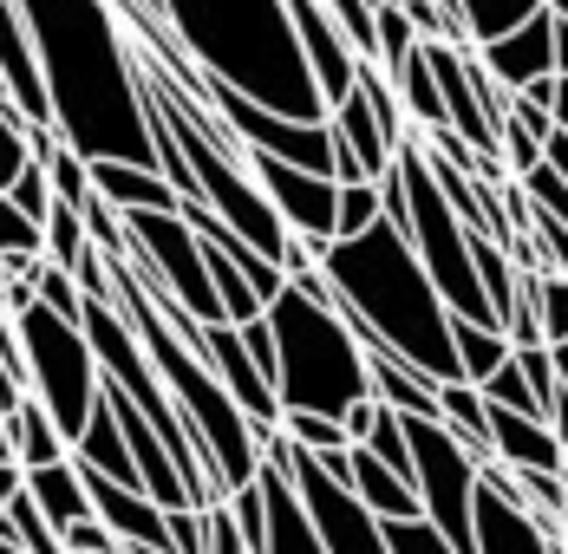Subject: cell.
Instances as JSON below:
<instances>
[{"label":"cell","instance_id":"1","mask_svg":"<svg viewBox=\"0 0 568 554\" xmlns=\"http://www.w3.org/2000/svg\"><path fill=\"white\" fill-rule=\"evenodd\" d=\"M47 79L53 131L85 164L158 170V124L144 99V59L112 0H20Z\"/></svg>","mask_w":568,"mask_h":554},{"label":"cell","instance_id":"2","mask_svg":"<svg viewBox=\"0 0 568 554\" xmlns=\"http://www.w3.org/2000/svg\"><path fill=\"white\" fill-rule=\"evenodd\" d=\"M321 275L334 287V314L366 352H393L418 379L457 386V346H452V307L432 287L412 235L398 222H379L353 242H334Z\"/></svg>","mask_w":568,"mask_h":554},{"label":"cell","instance_id":"3","mask_svg":"<svg viewBox=\"0 0 568 554\" xmlns=\"http://www.w3.org/2000/svg\"><path fill=\"white\" fill-rule=\"evenodd\" d=\"M158 13L210 85L301 124H327V99L294 40L287 0H158Z\"/></svg>","mask_w":568,"mask_h":554},{"label":"cell","instance_id":"4","mask_svg":"<svg viewBox=\"0 0 568 554\" xmlns=\"http://www.w3.org/2000/svg\"><path fill=\"white\" fill-rule=\"evenodd\" d=\"M131 255V248H124ZM124 255H105L112 261V287H118V307H124V320L138 327L144 339V352H151V366H158V379L164 391L176 398V411H183V424H190V438L203 450V470H210V483H216V496H235V490H248L255 476H262V431L242 418V404L223 391V379L203 366V352L183 339V332L158 314V300L138 287V275L124 268Z\"/></svg>","mask_w":568,"mask_h":554},{"label":"cell","instance_id":"5","mask_svg":"<svg viewBox=\"0 0 568 554\" xmlns=\"http://www.w3.org/2000/svg\"><path fill=\"white\" fill-rule=\"evenodd\" d=\"M268 327L282 346V379L275 398L287 411H314V418H346L359 398H373V372H366V346L346 332L334 314V287L327 275H301L282 287V300L268 307Z\"/></svg>","mask_w":568,"mask_h":554},{"label":"cell","instance_id":"6","mask_svg":"<svg viewBox=\"0 0 568 554\" xmlns=\"http://www.w3.org/2000/svg\"><path fill=\"white\" fill-rule=\"evenodd\" d=\"M20 352H27V386L33 398L53 411V424L65 431V443L79 450L99 398H105V372H99V352L85 339V320H59L53 307H27L20 320Z\"/></svg>","mask_w":568,"mask_h":554},{"label":"cell","instance_id":"7","mask_svg":"<svg viewBox=\"0 0 568 554\" xmlns=\"http://www.w3.org/2000/svg\"><path fill=\"white\" fill-rule=\"evenodd\" d=\"M412 438V490L425 522L452 542L457 554H477V490H484V463L464 450L457 431H445L438 418H405Z\"/></svg>","mask_w":568,"mask_h":554},{"label":"cell","instance_id":"8","mask_svg":"<svg viewBox=\"0 0 568 554\" xmlns=\"http://www.w3.org/2000/svg\"><path fill=\"white\" fill-rule=\"evenodd\" d=\"M287 476H294L301 509H307V522H314V535H321V548L327 554H393L386 522L353 496L346 483H334V476L321 470V456L294 450V456H287Z\"/></svg>","mask_w":568,"mask_h":554},{"label":"cell","instance_id":"9","mask_svg":"<svg viewBox=\"0 0 568 554\" xmlns=\"http://www.w3.org/2000/svg\"><path fill=\"white\" fill-rule=\"evenodd\" d=\"M248 176L268 189V203L282 209L287 235L314 242V248H334L341 242V183L334 176H314V170H294L282 157H255L248 151Z\"/></svg>","mask_w":568,"mask_h":554},{"label":"cell","instance_id":"10","mask_svg":"<svg viewBox=\"0 0 568 554\" xmlns=\"http://www.w3.org/2000/svg\"><path fill=\"white\" fill-rule=\"evenodd\" d=\"M287 20H294V40H301L307 72H314V85H321V99H327V117H334V105L353 99L366 59H359V47L346 40V27L334 20L327 0H287Z\"/></svg>","mask_w":568,"mask_h":554},{"label":"cell","instance_id":"11","mask_svg":"<svg viewBox=\"0 0 568 554\" xmlns=\"http://www.w3.org/2000/svg\"><path fill=\"white\" fill-rule=\"evenodd\" d=\"M190 346L203 352V366H210V372L223 379V391L242 404V418H248L262 438H275V431H282V398H275V386L255 372V359H248L242 332H235V327H196Z\"/></svg>","mask_w":568,"mask_h":554},{"label":"cell","instance_id":"12","mask_svg":"<svg viewBox=\"0 0 568 554\" xmlns=\"http://www.w3.org/2000/svg\"><path fill=\"white\" fill-rule=\"evenodd\" d=\"M477 554H568L556 529H542L523 502L510 476L497 463H484V490H477Z\"/></svg>","mask_w":568,"mask_h":554},{"label":"cell","instance_id":"13","mask_svg":"<svg viewBox=\"0 0 568 554\" xmlns=\"http://www.w3.org/2000/svg\"><path fill=\"white\" fill-rule=\"evenodd\" d=\"M287 456H294L287 431H275L262 443V476H255V490L268 496V548L262 554H327L321 535H314V522H307V509H301L294 476H287Z\"/></svg>","mask_w":568,"mask_h":554},{"label":"cell","instance_id":"14","mask_svg":"<svg viewBox=\"0 0 568 554\" xmlns=\"http://www.w3.org/2000/svg\"><path fill=\"white\" fill-rule=\"evenodd\" d=\"M477 65L504 85V92H529V85H549L556 79V13L542 7L529 27H516L504 40H490V47H477Z\"/></svg>","mask_w":568,"mask_h":554},{"label":"cell","instance_id":"15","mask_svg":"<svg viewBox=\"0 0 568 554\" xmlns=\"http://www.w3.org/2000/svg\"><path fill=\"white\" fill-rule=\"evenodd\" d=\"M490 463L497 470H549L568 476V450L556 438V424H536V418H516L490 404Z\"/></svg>","mask_w":568,"mask_h":554},{"label":"cell","instance_id":"16","mask_svg":"<svg viewBox=\"0 0 568 554\" xmlns=\"http://www.w3.org/2000/svg\"><path fill=\"white\" fill-rule=\"evenodd\" d=\"M327 124H334V137H341L346 151L359 157V170H366V183H386V170L398 164V151H405V144H398L393 131H386V124L373 117V105H366V99L353 92L346 105H334V117H327Z\"/></svg>","mask_w":568,"mask_h":554},{"label":"cell","instance_id":"17","mask_svg":"<svg viewBox=\"0 0 568 554\" xmlns=\"http://www.w3.org/2000/svg\"><path fill=\"white\" fill-rule=\"evenodd\" d=\"M92 196H105L118 216H138V209H183L164 170H144V164H92Z\"/></svg>","mask_w":568,"mask_h":554},{"label":"cell","instance_id":"18","mask_svg":"<svg viewBox=\"0 0 568 554\" xmlns=\"http://www.w3.org/2000/svg\"><path fill=\"white\" fill-rule=\"evenodd\" d=\"M346 490L366 502L379 522H418V515H425V509H418V490H412L398 470H386L366 443H353V483H346Z\"/></svg>","mask_w":568,"mask_h":554},{"label":"cell","instance_id":"19","mask_svg":"<svg viewBox=\"0 0 568 554\" xmlns=\"http://www.w3.org/2000/svg\"><path fill=\"white\" fill-rule=\"evenodd\" d=\"M72 463L79 470H92V476H112L124 490H144V476H138V463H131V443L118 431V411L99 398V411H92V424H85V438L72 450Z\"/></svg>","mask_w":568,"mask_h":554},{"label":"cell","instance_id":"20","mask_svg":"<svg viewBox=\"0 0 568 554\" xmlns=\"http://www.w3.org/2000/svg\"><path fill=\"white\" fill-rule=\"evenodd\" d=\"M7 424V438H13V456H20V470H53V463H72V443L65 431L53 424V411L40 404V398H27L13 418H0Z\"/></svg>","mask_w":568,"mask_h":554},{"label":"cell","instance_id":"21","mask_svg":"<svg viewBox=\"0 0 568 554\" xmlns=\"http://www.w3.org/2000/svg\"><path fill=\"white\" fill-rule=\"evenodd\" d=\"M27 490L40 502V515L53 522V535L65 542V529L92 522V496H85V476L79 463H53V470H27Z\"/></svg>","mask_w":568,"mask_h":554},{"label":"cell","instance_id":"22","mask_svg":"<svg viewBox=\"0 0 568 554\" xmlns=\"http://www.w3.org/2000/svg\"><path fill=\"white\" fill-rule=\"evenodd\" d=\"M366 372H373V398L393 404L398 418H438V386L418 379L405 359H393V352H366ZM438 424H445V418H438Z\"/></svg>","mask_w":568,"mask_h":554},{"label":"cell","instance_id":"23","mask_svg":"<svg viewBox=\"0 0 568 554\" xmlns=\"http://www.w3.org/2000/svg\"><path fill=\"white\" fill-rule=\"evenodd\" d=\"M452 346H457V372L464 386H484L497 366H510L516 346L504 327H477V320H452Z\"/></svg>","mask_w":568,"mask_h":554},{"label":"cell","instance_id":"24","mask_svg":"<svg viewBox=\"0 0 568 554\" xmlns=\"http://www.w3.org/2000/svg\"><path fill=\"white\" fill-rule=\"evenodd\" d=\"M438 418H445V431L464 438V450L477 456V463H490V404H484V391L477 386H438Z\"/></svg>","mask_w":568,"mask_h":554},{"label":"cell","instance_id":"25","mask_svg":"<svg viewBox=\"0 0 568 554\" xmlns=\"http://www.w3.org/2000/svg\"><path fill=\"white\" fill-rule=\"evenodd\" d=\"M452 7H457V20H464L470 53L490 47V40H504V33H516V27H529L542 13V0H452Z\"/></svg>","mask_w":568,"mask_h":554},{"label":"cell","instance_id":"26","mask_svg":"<svg viewBox=\"0 0 568 554\" xmlns=\"http://www.w3.org/2000/svg\"><path fill=\"white\" fill-rule=\"evenodd\" d=\"M418 47H425V40H418L412 13H405L398 0H379V7H373V65H379L386 79H398V72L418 59Z\"/></svg>","mask_w":568,"mask_h":554},{"label":"cell","instance_id":"27","mask_svg":"<svg viewBox=\"0 0 568 554\" xmlns=\"http://www.w3.org/2000/svg\"><path fill=\"white\" fill-rule=\"evenodd\" d=\"M484 404H497V411H516V418H536V424H556V404L549 398H536V386H529V372L523 366H497L490 379H484Z\"/></svg>","mask_w":568,"mask_h":554},{"label":"cell","instance_id":"28","mask_svg":"<svg viewBox=\"0 0 568 554\" xmlns=\"http://www.w3.org/2000/svg\"><path fill=\"white\" fill-rule=\"evenodd\" d=\"M92 255V228H85V209H72V203H59L53 216H47V261L65 268V275H79V261Z\"/></svg>","mask_w":568,"mask_h":554},{"label":"cell","instance_id":"29","mask_svg":"<svg viewBox=\"0 0 568 554\" xmlns=\"http://www.w3.org/2000/svg\"><path fill=\"white\" fill-rule=\"evenodd\" d=\"M0 529H7V535H13V542H20L27 554H65V542L53 535V522L40 515L33 490H20V496H13L7 509H0Z\"/></svg>","mask_w":568,"mask_h":554},{"label":"cell","instance_id":"30","mask_svg":"<svg viewBox=\"0 0 568 554\" xmlns=\"http://www.w3.org/2000/svg\"><path fill=\"white\" fill-rule=\"evenodd\" d=\"M0 261H47V222H33L13 196H0Z\"/></svg>","mask_w":568,"mask_h":554},{"label":"cell","instance_id":"31","mask_svg":"<svg viewBox=\"0 0 568 554\" xmlns=\"http://www.w3.org/2000/svg\"><path fill=\"white\" fill-rule=\"evenodd\" d=\"M523 280H529V294H536V314H542V339H549V352L568 346V280L542 275V268H523Z\"/></svg>","mask_w":568,"mask_h":554},{"label":"cell","instance_id":"32","mask_svg":"<svg viewBox=\"0 0 568 554\" xmlns=\"http://www.w3.org/2000/svg\"><path fill=\"white\" fill-rule=\"evenodd\" d=\"M33 300L53 307L59 320H85V287H79V275H65V268H53V261H40V275H33Z\"/></svg>","mask_w":568,"mask_h":554},{"label":"cell","instance_id":"33","mask_svg":"<svg viewBox=\"0 0 568 554\" xmlns=\"http://www.w3.org/2000/svg\"><path fill=\"white\" fill-rule=\"evenodd\" d=\"M379 222H386V196H379V183H341V242L366 235V228H379Z\"/></svg>","mask_w":568,"mask_h":554},{"label":"cell","instance_id":"34","mask_svg":"<svg viewBox=\"0 0 568 554\" xmlns=\"http://www.w3.org/2000/svg\"><path fill=\"white\" fill-rule=\"evenodd\" d=\"M47 176H53V196H59V203H72V209H85V203H92V164H85L72 144H59V151H53Z\"/></svg>","mask_w":568,"mask_h":554},{"label":"cell","instance_id":"35","mask_svg":"<svg viewBox=\"0 0 568 554\" xmlns=\"http://www.w3.org/2000/svg\"><path fill=\"white\" fill-rule=\"evenodd\" d=\"M229 515H235V529H242V542H248V554H262V548H268V496H262L255 483L229 496Z\"/></svg>","mask_w":568,"mask_h":554},{"label":"cell","instance_id":"36","mask_svg":"<svg viewBox=\"0 0 568 554\" xmlns=\"http://www.w3.org/2000/svg\"><path fill=\"white\" fill-rule=\"evenodd\" d=\"M516 183H523V196H529V203H536L542 216H556V222L568 228V183L556 176V170H549V157L529 170V176H516Z\"/></svg>","mask_w":568,"mask_h":554},{"label":"cell","instance_id":"37","mask_svg":"<svg viewBox=\"0 0 568 554\" xmlns=\"http://www.w3.org/2000/svg\"><path fill=\"white\" fill-rule=\"evenodd\" d=\"M7 196H13V203H20V209H27L33 222H47V216L59 209V196H53V176H47V164H27V170H20V183H13Z\"/></svg>","mask_w":568,"mask_h":554},{"label":"cell","instance_id":"38","mask_svg":"<svg viewBox=\"0 0 568 554\" xmlns=\"http://www.w3.org/2000/svg\"><path fill=\"white\" fill-rule=\"evenodd\" d=\"M386 542H393V554H457L425 515H418V522H386Z\"/></svg>","mask_w":568,"mask_h":554},{"label":"cell","instance_id":"39","mask_svg":"<svg viewBox=\"0 0 568 554\" xmlns=\"http://www.w3.org/2000/svg\"><path fill=\"white\" fill-rule=\"evenodd\" d=\"M235 332H242V346H248L255 372L275 386V379H282V346H275V327H268V314H262V320H248V327H235Z\"/></svg>","mask_w":568,"mask_h":554},{"label":"cell","instance_id":"40","mask_svg":"<svg viewBox=\"0 0 568 554\" xmlns=\"http://www.w3.org/2000/svg\"><path fill=\"white\" fill-rule=\"evenodd\" d=\"M516 366L529 372V386H536V398L562 404V372H556V352H549V346H523V352H516Z\"/></svg>","mask_w":568,"mask_h":554},{"label":"cell","instance_id":"41","mask_svg":"<svg viewBox=\"0 0 568 554\" xmlns=\"http://www.w3.org/2000/svg\"><path fill=\"white\" fill-rule=\"evenodd\" d=\"M65 554H118V535L92 515V522H79V529H65Z\"/></svg>","mask_w":568,"mask_h":554},{"label":"cell","instance_id":"42","mask_svg":"<svg viewBox=\"0 0 568 554\" xmlns=\"http://www.w3.org/2000/svg\"><path fill=\"white\" fill-rule=\"evenodd\" d=\"M210 554H248L242 529H235V515H229V502H216V509H210Z\"/></svg>","mask_w":568,"mask_h":554},{"label":"cell","instance_id":"43","mask_svg":"<svg viewBox=\"0 0 568 554\" xmlns=\"http://www.w3.org/2000/svg\"><path fill=\"white\" fill-rule=\"evenodd\" d=\"M379 411H386L379 398H359V404H353V411L341 418V424H346V438H353V443H366V438H373V424H379Z\"/></svg>","mask_w":568,"mask_h":554},{"label":"cell","instance_id":"44","mask_svg":"<svg viewBox=\"0 0 568 554\" xmlns=\"http://www.w3.org/2000/svg\"><path fill=\"white\" fill-rule=\"evenodd\" d=\"M20 490H27V470H20V463H0V509L20 496Z\"/></svg>","mask_w":568,"mask_h":554},{"label":"cell","instance_id":"45","mask_svg":"<svg viewBox=\"0 0 568 554\" xmlns=\"http://www.w3.org/2000/svg\"><path fill=\"white\" fill-rule=\"evenodd\" d=\"M542 157H549V170H556V176L568 183V137H562V131H549V144H542Z\"/></svg>","mask_w":568,"mask_h":554},{"label":"cell","instance_id":"46","mask_svg":"<svg viewBox=\"0 0 568 554\" xmlns=\"http://www.w3.org/2000/svg\"><path fill=\"white\" fill-rule=\"evenodd\" d=\"M549 117H556V131L568 137V79H556V105H549Z\"/></svg>","mask_w":568,"mask_h":554},{"label":"cell","instance_id":"47","mask_svg":"<svg viewBox=\"0 0 568 554\" xmlns=\"http://www.w3.org/2000/svg\"><path fill=\"white\" fill-rule=\"evenodd\" d=\"M556 79H568V27L556 20Z\"/></svg>","mask_w":568,"mask_h":554},{"label":"cell","instance_id":"48","mask_svg":"<svg viewBox=\"0 0 568 554\" xmlns=\"http://www.w3.org/2000/svg\"><path fill=\"white\" fill-rule=\"evenodd\" d=\"M0 463H20V456H13V438H7V424H0Z\"/></svg>","mask_w":568,"mask_h":554},{"label":"cell","instance_id":"49","mask_svg":"<svg viewBox=\"0 0 568 554\" xmlns=\"http://www.w3.org/2000/svg\"><path fill=\"white\" fill-rule=\"evenodd\" d=\"M556 372H562V391H568V346H556Z\"/></svg>","mask_w":568,"mask_h":554},{"label":"cell","instance_id":"50","mask_svg":"<svg viewBox=\"0 0 568 554\" xmlns=\"http://www.w3.org/2000/svg\"><path fill=\"white\" fill-rule=\"evenodd\" d=\"M542 7H549V13H556V20L568 27V0H542Z\"/></svg>","mask_w":568,"mask_h":554},{"label":"cell","instance_id":"51","mask_svg":"<svg viewBox=\"0 0 568 554\" xmlns=\"http://www.w3.org/2000/svg\"><path fill=\"white\" fill-rule=\"evenodd\" d=\"M0 554H27V548H20V542H13V535H7V529H0Z\"/></svg>","mask_w":568,"mask_h":554},{"label":"cell","instance_id":"52","mask_svg":"<svg viewBox=\"0 0 568 554\" xmlns=\"http://www.w3.org/2000/svg\"><path fill=\"white\" fill-rule=\"evenodd\" d=\"M0 99H7V79H0Z\"/></svg>","mask_w":568,"mask_h":554}]
</instances>
